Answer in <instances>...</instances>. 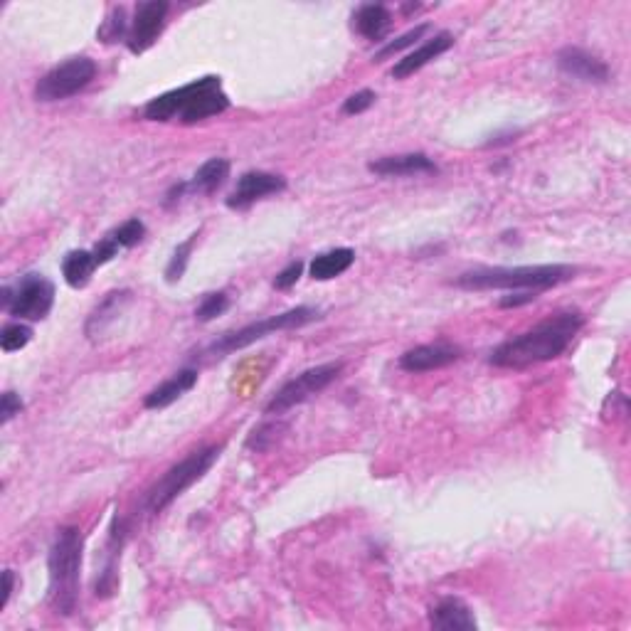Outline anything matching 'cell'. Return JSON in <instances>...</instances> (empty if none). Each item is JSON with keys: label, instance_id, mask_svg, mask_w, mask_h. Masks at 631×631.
Listing matches in <instances>:
<instances>
[{"label": "cell", "instance_id": "obj_1", "mask_svg": "<svg viewBox=\"0 0 631 631\" xmlns=\"http://www.w3.org/2000/svg\"><path fill=\"white\" fill-rule=\"evenodd\" d=\"M582 326H585L582 311H558L530 331L508 338L501 346L493 348L489 363L508 370H523L530 365L548 363V360L560 358L572 346Z\"/></svg>", "mask_w": 631, "mask_h": 631}, {"label": "cell", "instance_id": "obj_2", "mask_svg": "<svg viewBox=\"0 0 631 631\" xmlns=\"http://www.w3.org/2000/svg\"><path fill=\"white\" fill-rule=\"evenodd\" d=\"M230 109V97L222 89V79L208 74L183 87L171 89L161 97L151 99L143 106V116L148 121H180V124H198L210 116Z\"/></svg>", "mask_w": 631, "mask_h": 631}, {"label": "cell", "instance_id": "obj_3", "mask_svg": "<svg viewBox=\"0 0 631 631\" xmlns=\"http://www.w3.org/2000/svg\"><path fill=\"white\" fill-rule=\"evenodd\" d=\"M84 535L77 526L57 530L55 543L47 555V572H50V590L47 602L57 617H72L79 602V572H82Z\"/></svg>", "mask_w": 631, "mask_h": 631}, {"label": "cell", "instance_id": "obj_4", "mask_svg": "<svg viewBox=\"0 0 631 631\" xmlns=\"http://www.w3.org/2000/svg\"><path fill=\"white\" fill-rule=\"evenodd\" d=\"M577 269L570 264H528V267H479L459 274L452 284L466 291L506 289L543 291L575 279Z\"/></svg>", "mask_w": 631, "mask_h": 631}, {"label": "cell", "instance_id": "obj_5", "mask_svg": "<svg viewBox=\"0 0 631 631\" xmlns=\"http://www.w3.org/2000/svg\"><path fill=\"white\" fill-rule=\"evenodd\" d=\"M220 454V444H210V447L195 449V452H190L183 461H178L176 466H171V469H168L146 493L148 513L158 516V513L166 511L178 496H183L190 486L198 484V481L208 474L212 466H215V461L220 459Z\"/></svg>", "mask_w": 631, "mask_h": 631}, {"label": "cell", "instance_id": "obj_6", "mask_svg": "<svg viewBox=\"0 0 631 631\" xmlns=\"http://www.w3.org/2000/svg\"><path fill=\"white\" fill-rule=\"evenodd\" d=\"M314 321H321V311L314 309V306H296V309L284 311V314L247 323V326H242L240 331L225 333V336L217 338L215 343H210V346L203 351V355H208V358L212 360H220V358H225V355L242 351V348H247V346H252V343L262 341V338L272 336V333L309 326V323H314Z\"/></svg>", "mask_w": 631, "mask_h": 631}, {"label": "cell", "instance_id": "obj_7", "mask_svg": "<svg viewBox=\"0 0 631 631\" xmlns=\"http://www.w3.org/2000/svg\"><path fill=\"white\" fill-rule=\"evenodd\" d=\"M0 306L20 321H42L55 306V284L42 274H25L18 284L3 286Z\"/></svg>", "mask_w": 631, "mask_h": 631}, {"label": "cell", "instance_id": "obj_8", "mask_svg": "<svg viewBox=\"0 0 631 631\" xmlns=\"http://www.w3.org/2000/svg\"><path fill=\"white\" fill-rule=\"evenodd\" d=\"M97 77V62L89 57H70L62 65L52 67L50 72L42 74L35 84L37 102H62L79 94L92 84Z\"/></svg>", "mask_w": 631, "mask_h": 631}, {"label": "cell", "instance_id": "obj_9", "mask_svg": "<svg viewBox=\"0 0 631 631\" xmlns=\"http://www.w3.org/2000/svg\"><path fill=\"white\" fill-rule=\"evenodd\" d=\"M341 370H343V363H323V365H316V368L304 370V373L291 378L286 385H281V390L277 392V395L267 402L264 412H267V415H281V412H286V410H291V407L301 405V402L311 400V397L318 395V392L326 390V387L331 385L338 375H341Z\"/></svg>", "mask_w": 631, "mask_h": 631}, {"label": "cell", "instance_id": "obj_10", "mask_svg": "<svg viewBox=\"0 0 631 631\" xmlns=\"http://www.w3.org/2000/svg\"><path fill=\"white\" fill-rule=\"evenodd\" d=\"M168 10H171V5H168L166 0H146V3L136 5L129 37H126V47H129L134 55H141V52L151 50V47L156 45L163 28H166Z\"/></svg>", "mask_w": 631, "mask_h": 631}, {"label": "cell", "instance_id": "obj_11", "mask_svg": "<svg viewBox=\"0 0 631 631\" xmlns=\"http://www.w3.org/2000/svg\"><path fill=\"white\" fill-rule=\"evenodd\" d=\"M281 190H286V180L277 176V173L247 171L242 173L240 180H237V188L227 198V208L245 210L257 200L267 198V195H277Z\"/></svg>", "mask_w": 631, "mask_h": 631}, {"label": "cell", "instance_id": "obj_12", "mask_svg": "<svg viewBox=\"0 0 631 631\" xmlns=\"http://www.w3.org/2000/svg\"><path fill=\"white\" fill-rule=\"evenodd\" d=\"M461 355H464V351L454 346V343H424V346H417L400 355V368L405 373H429V370L447 368V365L456 363V360H461Z\"/></svg>", "mask_w": 631, "mask_h": 631}, {"label": "cell", "instance_id": "obj_13", "mask_svg": "<svg viewBox=\"0 0 631 631\" xmlns=\"http://www.w3.org/2000/svg\"><path fill=\"white\" fill-rule=\"evenodd\" d=\"M560 72L590 84H607L609 82V65L602 57L582 50V47H562L558 52Z\"/></svg>", "mask_w": 631, "mask_h": 631}, {"label": "cell", "instance_id": "obj_14", "mask_svg": "<svg viewBox=\"0 0 631 631\" xmlns=\"http://www.w3.org/2000/svg\"><path fill=\"white\" fill-rule=\"evenodd\" d=\"M368 171L380 178H410L432 176V173H439V168L427 153H400V156H385L378 161H370Z\"/></svg>", "mask_w": 631, "mask_h": 631}, {"label": "cell", "instance_id": "obj_15", "mask_svg": "<svg viewBox=\"0 0 631 631\" xmlns=\"http://www.w3.org/2000/svg\"><path fill=\"white\" fill-rule=\"evenodd\" d=\"M454 47V35L452 33H437L434 37H429L427 42H422L417 50H412L410 55L402 57V60L395 62V67H392V77L395 79H407L412 77L415 72H420L422 67H427L429 62L437 60L439 55H444V52H449Z\"/></svg>", "mask_w": 631, "mask_h": 631}, {"label": "cell", "instance_id": "obj_16", "mask_svg": "<svg viewBox=\"0 0 631 631\" xmlns=\"http://www.w3.org/2000/svg\"><path fill=\"white\" fill-rule=\"evenodd\" d=\"M429 624L439 631H474L476 617L469 604L459 597H444L429 612Z\"/></svg>", "mask_w": 631, "mask_h": 631}, {"label": "cell", "instance_id": "obj_17", "mask_svg": "<svg viewBox=\"0 0 631 631\" xmlns=\"http://www.w3.org/2000/svg\"><path fill=\"white\" fill-rule=\"evenodd\" d=\"M126 543V526L119 516H114L109 528V540H106V560L102 567V575L97 577V597H109L116 590V565H119L121 550Z\"/></svg>", "mask_w": 631, "mask_h": 631}, {"label": "cell", "instance_id": "obj_18", "mask_svg": "<svg viewBox=\"0 0 631 631\" xmlns=\"http://www.w3.org/2000/svg\"><path fill=\"white\" fill-rule=\"evenodd\" d=\"M195 385H198V370H178L173 378H168L166 383L153 387V390L143 397V407H146V410H163V407H171L173 402H178L180 397L188 390H193Z\"/></svg>", "mask_w": 631, "mask_h": 631}, {"label": "cell", "instance_id": "obj_19", "mask_svg": "<svg viewBox=\"0 0 631 631\" xmlns=\"http://www.w3.org/2000/svg\"><path fill=\"white\" fill-rule=\"evenodd\" d=\"M131 291L129 289H116V291H109V294L104 296L102 301H99L97 306H94V311L89 314L87 323H84V333H87L89 338H99L104 336L106 328L111 326V323L119 318L121 311H124L126 304H131Z\"/></svg>", "mask_w": 631, "mask_h": 631}, {"label": "cell", "instance_id": "obj_20", "mask_svg": "<svg viewBox=\"0 0 631 631\" xmlns=\"http://www.w3.org/2000/svg\"><path fill=\"white\" fill-rule=\"evenodd\" d=\"M390 23H392L390 10L380 3L360 5V8L353 13V28L358 30L363 37H368V40H375V42L383 40L387 30H390Z\"/></svg>", "mask_w": 631, "mask_h": 631}, {"label": "cell", "instance_id": "obj_21", "mask_svg": "<svg viewBox=\"0 0 631 631\" xmlns=\"http://www.w3.org/2000/svg\"><path fill=\"white\" fill-rule=\"evenodd\" d=\"M353 262H355V252L351 247L331 249V252H323L311 259L309 277L316 281L336 279V277H341L343 272H348V269L353 267Z\"/></svg>", "mask_w": 631, "mask_h": 631}, {"label": "cell", "instance_id": "obj_22", "mask_svg": "<svg viewBox=\"0 0 631 631\" xmlns=\"http://www.w3.org/2000/svg\"><path fill=\"white\" fill-rule=\"evenodd\" d=\"M227 178H230V161L227 158H210L195 171L193 180L188 183V190L200 195H212L225 185Z\"/></svg>", "mask_w": 631, "mask_h": 631}, {"label": "cell", "instance_id": "obj_23", "mask_svg": "<svg viewBox=\"0 0 631 631\" xmlns=\"http://www.w3.org/2000/svg\"><path fill=\"white\" fill-rule=\"evenodd\" d=\"M97 259L89 249H72L65 259H62V277L72 289H84L92 281L94 269H97Z\"/></svg>", "mask_w": 631, "mask_h": 631}, {"label": "cell", "instance_id": "obj_24", "mask_svg": "<svg viewBox=\"0 0 631 631\" xmlns=\"http://www.w3.org/2000/svg\"><path fill=\"white\" fill-rule=\"evenodd\" d=\"M195 242H198V232H195V235H190L188 240L183 242V245L176 247V252H173L171 262H168V267H166L168 284H176V281L183 279L185 269H188V262H190V254H193Z\"/></svg>", "mask_w": 631, "mask_h": 631}, {"label": "cell", "instance_id": "obj_25", "mask_svg": "<svg viewBox=\"0 0 631 631\" xmlns=\"http://www.w3.org/2000/svg\"><path fill=\"white\" fill-rule=\"evenodd\" d=\"M33 341V328L25 326V323H8V326H3V331H0V348H3L5 353H15L20 351V348H25L28 343Z\"/></svg>", "mask_w": 631, "mask_h": 631}, {"label": "cell", "instance_id": "obj_26", "mask_svg": "<svg viewBox=\"0 0 631 631\" xmlns=\"http://www.w3.org/2000/svg\"><path fill=\"white\" fill-rule=\"evenodd\" d=\"M424 33H429V25H427V23H424V25H417L415 30H407L405 35H400V37H397V40L387 42V45L380 47V50L375 52V60H378V62L390 60V57H395L397 52L407 50V47L415 45L417 40H422V35H424Z\"/></svg>", "mask_w": 631, "mask_h": 631}, {"label": "cell", "instance_id": "obj_27", "mask_svg": "<svg viewBox=\"0 0 631 631\" xmlns=\"http://www.w3.org/2000/svg\"><path fill=\"white\" fill-rule=\"evenodd\" d=\"M227 309H230V296H227L225 291H212V294L203 296L200 306L195 309V318H198L200 323H208L212 318L225 314Z\"/></svg>", "mask_w": 631, "mask_h": 631}, {"label": "cell", "instance_id": "obj_28", "mask_svg": "<svg viewBox=\"0 0 631 631\" xmlns=\"http://www.w3.org/2000/svg\"><path fill=\"white\" fill-rule=\"evenodd\" d=\"M111 237L119 242V247L131 249L139 245L143 237H146V225H143L139 217H131V220H126L124 225L116 227V230L111 232Z\"/></svg>", "mask_w": 631, "mask_h": 631}, {"label": "cell", "instance_id": "obj_29", "mask_svg": "<svg viewBox=\"0 0 631 631\" xmlns=\"http://www.w3.org/2000/svg\"><path fill=\"white\" fill-rule=\"evenodd\" d=\"M279 429H281V424H277V422L262 424V427H257L252 434H249L247 447H249V449H257V452H262V449H267L269 444L277 442Z\"/></svg>", "mask_w": 631, "mask_h": 631}, {"label": "cell", "instance_id": "obj_30", "mask_svg": "<svg viewBox=\"0 0 631 631\" xmlns=\"http://www.w3.org/2000/svg\"><path fill=\"white\" fill-rule=\"evenodd\" d=\"M375 99H378L375 97V92H370V89H360V92L351 94V97L343 102V114H348V116L363 114V111H368L370 106L375 104Z\"/></svg>", "mask_w": 631, "mask_h": 631}, {"label": "cell", "instance_id": "obj_31", "mask_svg": "<svg viewBox=\"0 0 631 631\" xmlns=\"http://www.w3.org/2000/svg\"><path fill=\"white\" fill-rule=\"evenodd\" d=\"M301 274H304V262H299V259H296V262L286 264V267L281 269L277 277H274V289L289 291L291 286H296V281L301 279Z\"/></svg>", "mask_w": 631, "mask_h": 631}, {"label": "cell", "instance_id": "obj_32", "mask_svg": "<svg viewBox=\"0 0 631 631\" xmlns=\"http://www.w3.org/2000/svg\"><path fill=\"white\" fill-rule=\"evenodd\" d=\"M20 412H23V400H20L18 392H3V397H0V422L8 424Z\"/></svg>", "mask_w": 631, "mask_h": 631}, {"label": "cell", "instance_id": "obj_33", "mask_svg": "<svg viewBox=\"0 0 631 631\" xmlns=\"http://www.w3.org/2000/svg\"><path fill=\"white\" fill-rule=\"evenodd\" d=\"M119 242L114 240V237H104L102 242H99L97 247L92 249V254H94V259H97V264L99 267H102V264H106V262H111V259L116 257V254H119Z\"/></svg>", "mask_w": 631, "mask_h": 631}, {"label": "cell", "instance_id": "obj_34", "mask_svg": "<svg viewBox=\"0 0 631 631\" xmlns=\"http://www.w3.org/2000/svg\"><path fill=\"white\" fill-rule=\"evenodd\" d=\"M538 296H535V291H526V294H518V291H511L508 296H503L501 301H498V306L501 309H516V306H523V304H530V301H535Z\"/></svg>", "mask_w": 631, "mask_h": 631}, {"label": "cell", "instance_id": "obj_35", "mask_svg": "<svg viewBox=\"0 0 631 631\" xmlns=\"http://www.w3.org/2000/svg\"><path fill=\"white\" fill-rule=\"evenodd\" d=\"M13 585H15L13 570H5V572H3V599H0V609L8 607L10 595H13Z\"/></svg>", "mask_w": 631, "mask_h": 631}]
</instances>
